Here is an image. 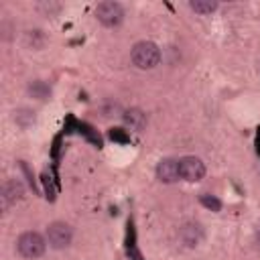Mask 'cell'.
I'll return each instance as SVG.
<instances>
[{
    "instance_id": "obj_1",
    "label": "cell",
    "mask_w": 260,
    "mask_h": 260,
    "mask_svg": "<svg viewBox=\"0 0 260 260\" xmlns=\"http://www.w3.org/2000/svg\"><path fill=\"white\" fill-rule=\"evenodd\" d=\"M130 57H132V63L138 69H152L161 61V49L150 41H140L132 47Z\"/></svg>"
},
{
    "instance_id": "obj_2",
    "label": "cell",
    "mask_w": 260,
    "mask_h": 260,
    "mask_svg": "<svg viewBox=\"0 0 260 260\" xmlns=\"http://www.w3.org/2000/svg\"><path fill=\"white\" fill-rule=\"evenodd\" d=\"M17 248H19V254L23 258L35 260V258H41L45 254L47 244H45V240H43L41 234H37V232H25L17 240Z\"/></svg>"
},
{
    "instance_id": "obj_3",
    "label": "cell",
    "mask_w": 260,
    "mask_h": 260,
    "mask_svg": "<svg viewBox=\"0 0 260 260\" xmlns=\"http://www.w3.org/2000/svg\"><path fill=\"white\" fill-rule=\"evenodd\" d=\"M96 17L104 27H118L124 21V9L118 3H100L96 7Z\"/></svg>"
},
{
    "instance_id": "obj_4",
    "label": "cell",
    "mask_w": 260,
    "mask_h": 260,
    "mask_svg": "<svg viewBox=\"0 0 260 260\" xmlns=\"http://www.w3.org/2000/svg\"><path fill=\"white\" fill-rule=\"evenodd\" d=\"M71 238H73V232L63 222H53V224L47 228V240H49L51 246L57 248V250L67 248L71 244Z\"/></svg>"
},
{
    "instance_id": "obj_5",
    "label": "cell",
    "mask_w": 260,
    "mask_h": 260,
    "mask_svg": "<svg viewBox=\"0 0 260 260\" xmlns=\"http://www.w3.org/2000/svg\"><path fill=\"white\" fill-rule=\"evenodd\" d=\"M179 173H181V179L195 183L205 177V165L199 157H183L179 159Z\"/></svg>"
},
{
    "instance_id": "obj_6",
    "label": "cell",
    "mask_w": 260,
    "mask_h": 260,
    "mask_svg": "<svg viewBox=\"0 0 260 260\" xmlns=\"http://www.w3.org/2000/svg\"><path fill=\"white\" fill-rule=\"evenodd\" d=\"M25 197V187L19 179H13V181H7L5 187H3V205L5 210L11 205H15L17 201H21Z\"/></svg>"
},
{
    "instance_id": "obj_7",
    "label": "cell",
    "mask_w": 260,
    "mask_h": 260,
    "mask_svg": "<svg viewBox=\"0 0 260 260\" xmlns=\"http://www.w3.org/2000/svg\"><path fill=\"white\" fill-rule=\"evenodd\" d=\"M157 177L163 183H175V181H179V177H181V173H179V161H175V159H163L157 165Z\"/></svg>"
},
{
    "instance_id": "obj_8",
    "label": "cell",
    "mask_w": 260,
    "mask_h": 260,
    "mask_svg": "<svg viewBox=\"0 0 260 260\" xmlns=\"http://www.w3.org/2000/svg\"><path fill=\"white\" fill-rule=\"evenodd\" d=\"M124 122L132 128V130H142L144 126H146V114L142 112V110H138V108H132V110H126L124 112Z\"/></svg>"
},
{
    "instance_id": "obj_9",
    "label": "cell",
    "mask_w": 260,
    "mask_h": 260,
    "mask_svg": "<svg viewBox=\"0 0 260 260\" xmlns=\"http://www.w3.org/2000/svg\"><path fill=\"white\" fill-rule=\"evenodd\" d=\"M181 238H183V242H185L187 246H195V244L201 240V230H199V226H197V224H187V226H183Z\"/></svg>"
},
{
    "instance_id": "obj_10",
    "label": "cell",
    "mask_w": 260,
    "mask_h": 260,
    "mask_svg": "<svg viewBox=\"0 0 260 260\" xmlns=\"http://www.w3.org/2000/svg\"><path fill=\"white\" fill-rule=\"evenodd\" d=\"M189 7L197 15H212L218 9V3H216V0H191Z\"/></svg>"
},
{
    "instance_id": "obj_11",
    "label": "cell",
    "mask_w": 260,
    "mask_h": 260,
    "mask_svg": "<svg viewBox=\"0 0 260 260\" xmlns=\"http://www.w3.org/2000/svg\"><path fill=\"white\" fill-rule=\"evenodd\" d=\"M199 201H201V205H205L207 210H212V212H220L222 210V201L218 199V197H214V195H201L199 197Z\"/></svg>"
},
{
    "instance_id": "obj_12",
    "label": "cell",
    "mask_w": 260,
    "mask_h": 260,
    "mask_svg": "<svg viewBox=\"0 0 260 260\" xmlns=\"http://www.w3.org/2000/svg\"><path fill=\"white\" fill-rule=\"evenodd\" d=\"M29 92H31L35 98H39V100H45V98L51 94V90H49L43 81H33V83H31V88H29Z\"/></svg>"
},
{
    "instance_id": "obj_13",
    "label": "cell",
    "mask_w": 260,
    "mask_h": 260,
    "mask_svg": "<svg viewBox=\"0 0 260 260\" xmlns=\"http://www.w3.org/2000/svg\"><path fill=\"white\" fill-rule=\"evenodd\" d=\"M79 132H83L94 144H98V146H102V138H100V134L90 126V124H79Z\"/></svg>"
},
{
    "instance_id": "obj_14",
    "label": "cell",
    "mask_w": 260,
    "mask_h": 260,
    "mask_svg": "<svg viewBox=\"0 0 260 260\" xmlns=\"http://www.w3.org/2000/svg\"><path fill=\"white\" fill-rule=\"evenodd\" d=\"M110 138L116 140V142H130V136H128L126 130H122V128H112V130H110Z\"/></svg>"
},
{
    "instance_id": "obj_15",
    "label": "cell",
    "mask_w": 260,
    "mask_h": 260,
    "mask_svg": "<svg viewBox=\"0 0 260 260\" xmlns=\"http://www.w3.org/2000/svg\"><path fill=\"white\" fill-rule=\"evenodd\" d=\"M43 183H45L47 193H49V197H47V199H53L55 195H53V189H51V181H49V177H47V175H43Z\"/></svg>"
},
{
    "instance_id": "obj_16",
    "label": "cell",
    "mask_w": 260,
    "mask_h": 260,
    "mask_svg": "<svg viewBox=\"0 0 260 260\" xmlns=\"http://www.w3.org/2000/svg\"><path fill=\"white\" fill-rule=\"evenodd\" d=\"M256 240H258V244H260V230H258V234H256Z\"/></svg>"
},
{
    "instance_id": "obj_17",
    "label": "cell",
    "mask_w": 260,
    "mask_h": 260,
    "mask_svg": "<svg viewBox=\"0 0 260 260\" xmlns=\"http://www.w3.org/2000/svg\"><path fill=\"white\" fill-rule=\"evenodd\" d=\"M258 150H260V138H258Z\"/></svg>"
}]
</instances>
